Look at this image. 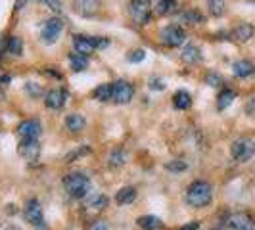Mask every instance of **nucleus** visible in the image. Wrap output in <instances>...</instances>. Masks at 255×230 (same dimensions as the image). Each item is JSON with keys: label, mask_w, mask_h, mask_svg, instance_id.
<instances>
[{"label": "nucleus", "mask_w": 255, "mask_h": 230, "mask_svg": "<svg viewBox=\"0 0 255 230\" xmlns=\"http://www.w3.org/2000/svg\"><path fill=\"white\" fill-rule=\"evenodd\" d=\"M136 225H138L142 230H159L163 227L161 219L153 217V215H142V217L136 219Z\"/></svg>", "instance_id": "17"}, {"label": "nucleus", "mask_w": 255, "mask_h": 230, "mask_svg": "<svg viewBox=\"0 0 255 230\" xmlns=\"http://www.w3.org/2000/svg\"><path fill=\"white\" fill-rule=\"evenodd\" d=\"M165 169L171 171V173H182V171L188 169V163H186L184 159H173V161L165 163Z\"/></svg>", "instance_id": "31"}, {"label": "nucleus", "mask_w": 255, "mask_h": 230, "mask_svg": "<svg viewBox=\"0 0 255 230\" xmlns=\"http://www.w3.org/2000/svg\"><path fill=\"white\" fill-rule=\"evenodd\" d=\"M17 152L25 161H37L40 155V144L37 138H23L17 146Z\"/></svg>", "instance_id": "9"}, {"label": "nucleus", "mask_w": 255, "mask_h": 230, "mask_svg": "<svg viewBox=\"0 0 255 230\" xmlns=\"http://www.w3.org/2000/svg\"><path fill=\"white\" fill-rule=\"evenodd\" d=\"M150 89L161 90L163 89V81H161V79H150Z\"/></svg>", "instance_id": "37"}, {"label": "nucleus", "mask_w": 255, "mask_h": 230, "mask_svg": "<svg viewBox=\"0 0 255 230\" xmlns=\"http://www.w3.org/2000/svg\"><path fill=\"white\" fill-rule=\"evenodd\" d=\"M180 58H182V62H186V64H198V62L202 60V50H200L196 44H186V46L182 48Z\"/></svg>", "instance_id": "16"}, {"label": "nucleus", "mask_w": 255, "mask_h": 230, "mask_svg": "<svg viewBox=\"0 0 255 230\" xmlns=\"http://www.w3.org/2000/svg\"><path fill=\"white\" fill-rule=\"evenodd\" d=\"M246 110H248V114L255 115V98H252V100H250V104H248V108H246Z\"/></svg>", "instance_id": "39"}, {"label": "nucleus", "mask_w": 255, "mask_h": 230, "mask_svg": "<svg viewBox=\"0 0 255 230\" xmlns=\"http://www.w3.org/2000/svg\"><path fill=\"white\" fill-rule=\"evenodd\" d=\"M6 50L12 56H21L23 54V42L19 37H10L8 38V44H6Z\"/></svg>", "instance_id": "28"}, {"label": "nucleus", "mask_w": 255, "mask_h": 230, "mask_svg": "<svg viewBox=\"0 0 255 230\" xmlns=\"http://www.w3.org/2000/svg\"><path fill=\"white\" fill-rule=\"evenodd\" d=\"M225 0H207V8H209V12L211 15H215V17H221L223 13H225Z\"/></svg>", "instance_id": "30"}, {"label": "nucleus", "mask_w": 255, "mask_h": 230, "mask_svg": "<svg viewBox=\"0 0 255 230\" xmlns=\"http://www.w3.org/2000/svg\"><path fill=\"white\" fill-rule=\"evenodd\" d=\"M62 31H64V21H62L60 17H50V19L44 23L42 31H40V38H42L44 44H54V42L58 40Z\"/></svg>", "instance_id": "6"}, {"label": "nucleus", "mask_w": 255, "mask_h": 230, "mask_svg": "<svg viewBox=\"0 0 255 230\" xmlns=\"http://www.w3.org/2000/svg\"><path fill=\"white\" fill-rule=\"evenodd\" d=\"M85 125H87V121L81 114H71L65 117V127L73 130V132H81L85 128Z\"/></svg>", "instance_id": "19"}, {"label": "nucleus", "mask_w": 255, "mask_h": 230, "mask_svg": "<svg viewBox=\"0 0 255 230\" xmlns=\"http://www.w3.org/2000/svg\"><path fill=\"white\" fill-rule=\"evenodd\" d=\"M108 196H104V194H90L87 196V207L89 209H94V211H102L108 207Z\"/></svg>", "instance_id": "18"}, {"label": "nucleus", "mask_w": 255, "mask_h": 230, "mask_svg": "<svg viewBox=\"0 0 255 230\" xmlns=\"http://www.w3.org/2000/svg\"><path fill=\"white\" fill-rule=\"evenodd\" d=\"M230 153L236 161H250L252 157L255 155V142L252 138H238V140L232 142L230 146Z\"/></svg>", "instance_id": "4"}, {"label": "nucleus", "mask_w": 255, "mask_h": 230, "mask_svg": "<svg viewBox=\"0 0 255 230\" xmlns=\"http://www.w3.org/2000/svg\"><path fill=\"white\" fill-rule=\"evenodd\" d=\"M227 227L229 230H255V219L246 211H236L229 217Z\"/></svg>", "instance_id": "8"}, {"label": "nucleus", "mask_w": 255, "mask_h": 230, "mask_svg": "<svg viewBox=\"0 0 255 230\" xmlns=\"http://www.w3.org/2000/svg\"><path fill=\"white\" fill-rule=\"evenodd\" d=\"M159 37L163 40V44L171 46V48H177V46H182V42L186 40V33L184 29L179 25H169L165 29H161Z\"/></svg>", "instance_id": "7"}, {"label": "nucleus", "mask_w": 255, "mask_h": 230, "mask_svg": "<svg viewBox=\"0 0 255 230\" xmlns=\"http://www.w3.org/2000/svg\"><path fill=\"white\" fill-rule=\"evenodd\" d=\"M198 229H200V223L198 221H192L190 225H186V227H182L179 230H198Z\"/></svg>", "instance_id": "38"}, {"label": "nucleus", "mask_w": 255, "mask_h": 230, "mask_svg": "<svg viewBox=\"0 0 255 230\" xmlns=\"http://www.w3.org/2000/svg\"><path fill=\"white\" fill-rule=\"evenodd\" d=\"M64 188L71 198L83 200V198L89 196V192H90V179L85 173H81V171L69 173L64 179Z\"/></svg>", "instance_id": "2"}, {"label": "nucleus", "mask_w": 255, "mask_h": 230, "mask_svg": "<svg viewBox=\"0 0 255 230\" xmlns=\"http://www.w3.org/2000/svg\"><path fill=\"white\" fill-rule=\"evenodd\" d=\"M173 106L177 108V110H188L192 106V96L186 92V90H177L175 92V96H173Z\"/></svg>", "instance_id": "20"}, {"label": "nucleus", "mask_w": 255, "mask_h": 230, "mask_svg": "<svg viewBox=\"0 0 255 230\" xmlns=\"http://www.w3.org/2000/svg\"><path fill=\"white\" fill-rule=\"evenodd\" d=\"M150 12H152L150 0H130V4H128V13H130V17H132L136 23H140V25H144V23L148 21Z\"/></svg>", "instance_id": "5"}, {"label": "nucleus", "mask_w": 255, "mask_h": 230, "mask_svg": "<svg viewBox=\"0 0 255 230\" xmlns=\"http://www.w3.org/2000/svg\"><path fill=\"white\" fill-rule=\"evenodd\" d=\"M65 100H67V94H65V90L62 89H52L46 92V96H44V104H46V108H50V110H62L65 106Z\"/></svg>", "instance_id": "14"}, {"label": "nucleus", "mask_w": 255, "mask_h": 230, "mask_svg": "<svg viewBox=\"0 0 255 230\" xmlns=\"http://www.w3.org/2000/svg\"><path fill=\"white\" fill-rule=\"evenodd\" d=\"M17 132L21 138H38L40 132H42V127H40V121L38 119H25L19 123L17 127Z\"/></svg>", "instance_id": "12"}, {"label": "nucleus", "mask_w": 255, "mask_h": 230, "mask_svg": "<svg viewBox=\"0 0 255 230\" xmlns=\"http://www.w3.org/2000/svg\"><path fill=\"white\" fill-rule=\"evenodd\" d=\"M69 64H71V69L73 71H85L87 65H89V58L83 56V54H69Z\"/></svg>", "instance_id": "25"}, {"label": "nucleus", "mask_w": 255, "mask_h": 230, "mask_svg": "<svg viewBox=\"0 0 255 230\" xmlns=\"http://www.w3.org/2000/svg\"><path fill=\"white\" fill-rule=\"evenodd\" d=\"M134 198H136V188H132V186H125V188H121V190L117 192L115 202H117L119 205H127V204H132V202H134Z\"/></svg>", "instance_id": "22"}, {"label": "nucleus", "mask_w": 255, "mask_h": 230, "mask_svg": "<svg viewBox=\"0 0 255 230\" xmlns=\"http://www.w3.org/2000/svg\"><path fill=\"white\" fill-rule=\"evenodd\" d=\"M134 90L128 85L127 81H117L114 83V100L117 104H128L132 100Z\"/></svg>", "instance_id": "13"}, {"label": "nucleus", "mask_w": 255, "mask_h": 230, "mask_svg": "<svg viewBox=\"0 0 255 230\" xmlns=\"http://www.w3.org/2000/svg\"><path fill=\"white\" fill-rule=\"evenodd\" d=\"M94 98L98 102H108V100H114V85H100L94 89Z\"/></svg>", "instance_id": "24"}, {"label": "nucleus", "mask_w": 255, "mask_h": 230, "mask_svg": "<svg viewBox=\"0 0 255 230\" xmlns=\"http://www.w3.org/2000/svg\"><path fill=\"white\" fill-rule=\"evenodd\" d=\"M40 2H44L52 12H56V13L62 12V0H40Z\"/></svg>", "instance_id": "33"}, {"label": "nucleus", "mask_w": 255, "mask_h": 230, "mask_svg": "<svg viewBox=\"0 0 255 230\" xmlns=\"http://www.w3.org/2000/svg\"><path fill=\"white\" fill-rule=\"evenodd\" d=\"M2 100H4V92L0 90V102H2Z\"/></svg>", "instance_id": "40"}, {"label": "nucleus", "mask_w": 255, "mask_h": 230, "mask_svg": "<svg viewBox=\"0 0 255 230\" xmlns=\"http://www.w3.org/2000/svg\"><path fill=\"white\" fill-rule=\"evenodd\" d=\"M106 46H110V40L104 37H75L73 38V48L77 54L89 56L94 50H102Z\"/></svg>", "instance_id": "3"}, {"label": "nucleus", "mask_w": 255, "mask_h": 230, "mask_svg": "<svg viewBox=\"0 0 255 230\" xmlns=\"http://www.w3.org/2000/svg\"><path fill=\"white\" fill-rule=\"evenodd\" d=\"M184 200L194 209H202V207L211 204V200H213V186L207 180H194L190 186L186 188Z\"/></svg>", "instance_id": "1"}, {"label": "nucleus", "mask_w": 255, "mask_h": 230, "mask_svg": "<svg viewBox=\"0 0 255 230\" xmlns=\"http://www.w3.org/2000/svg\"><path fill=\"white\" fill-rule=\"evenodd\" d=\"M205 83H207L209 87H219L223 81H221V77H219L217 73H209V75L205 77Z\"/></svg>", "instance_id": "34"}, {"label": "nucleus", "mask_w": 255, "mask_h": 230, "mask_svg": "<svg viewBox=\"0 0 255 230\" xmlns=\"http://www.w3.org/2000/svg\"><path fill=\"white\" fill-rule=\"evenodd\" d=\"M232 73L238 79H248L255 73V65L250 60H238V62L232 64Z\"/></svg>", "instance_id": "15"}, {"label": "nucleus", "mask_w": 255, "mask_h": 230, "mask_svg": "<svg viewBox=\"0 0 255 230\" xmlns=\"http://www.w3.org/2000/svg\"><path fill=\"white\" fill-rule=\"evenodd\" d=\"M110 229V225L106 223V221H94L92 225H90L89 230H108Z\"/></svg>", "instance_id": "36"}, {"label": "nucleus", "mask_w": 255, "mask_h": 230, "mask_svg": "<svg viewBox=\"0 0 255 230\" xmlns=\"http://www.w3.org/2000/svg\"><path fill=\"white\" fill-rule=\"evenodd\" d=\"M234 98H236V92H234V90H230V89H225L221 94H219L217 108L219 110H227L230 104L234 102Z\"/></svg>", "instance_id": "26"}, {"label": "nucleus", "mask_w": 255, "mask_h": 230, "mask_svg": "<svg viewBox=\"0 0 255 230\" xmlns=\"http://www.w3.org/2000/svg\"><path fill=\"white\" fill-rule=\"evenodd\" d=\"M25 219L35 227V229H42L44 217H42V209H40L38 200H29L25 204Z\"/></svg>", "instance_id": "10"}, {"label": "nucleus", "mask_w": 255, "mask_h": 230, "mask_svg": "<svg viewBox=\"0 0 255 230\" xmlns=\"http://www.w3.org/2000/svg\"><path fill=\"white\" fill-rule=\"evenodd\" d=\"M155 12L159 15H171L177 12V2L175 0H159L155 6Z\"/></svg>", "instance_id": "27"}, {"label": "nucleus", "mask_w": 255, "mask_h": 230, "mask_svg": "<svg viewBox=\"0 0 255 230\" xmlns=\"http://www.w3.org/2000/svg\"><path fill=\"white\" fill-rule=\"evenodd\" d=\"M146 58V52L142 50V48H138V50H132V52H128V56H127V60L130 62V64H140L142 60Z\"/></svg>", "instance_id": "32"}, {"label": "nucleus", "mask_w": 255, "mask_h": 230, "mask_svg": "<svg viewBox=\"0 0 255 230\" xmlns=\"http://www.w3.org/2000/svg\"><path fill=\"white\" fill-rule=\"evenodd\" d=\"M25 90L29 92V94H31V96H35V98H37V96H40V92H42L37 83H27V85H25Z\"/></svg>", "instance_id": "35"}, {"label": "nucleus", "mask_w": 255, "mask_h": 230, "mask_svg": "<svg viewBox=\"0 0 255 230\" xmlns=\"http://www.w3.org/2000/svg\"><path fill=\"white\" fill-rule=\"evenodd\" d=\"M254 33H255L254 25H250V23H240V25L232 31V37L236 38V40H240V42H246V40H250V38L254 37Z\"/></svg>", "instance_id": "21"}, {"label": "nucleus", "mask_w": 255, "mask_h": 230, "mask_svg": "<svg viewBox=\"0 0 255 230\" xmlns=\"http://www.w3.org/2000/svg\"><path fill=\"white\" fill-rule=\"evenodd\" d=\"M125 159H127V152L123 148H115L114 152L110 153V157H108V165L112 167V169L123 167L125 165Z\"/></svg>", "instance_id": "23"}, {"label": "nucleus", "mask_w": 255, "mask_h": 230, "mask_svg": "<svg viewBox=\"0 0 255 230\" xmlns=\"http://www.w3.org/2000/svg\"><path fill=\"white\" fill-rule=\"evenodd\" d=\"M180 21L184 23H190V25H196V23H204V15L198 12V10H188L180 15Z\"/></svg>", "instance_id": "29"}, {"label": "nucleus", "mask_w": 255, "mask_h": 230, "mask_svg": "<svg viewBox=\"0 0 255 230\" xmlns=\"http://www.w3.org/2000/svg\"><path fill=\"white\" fill-rule=\"evenodd\" d=\"M73 10L81 17H92L100 10V0H73Z\"/></svg>", "instance_id": "11"}]
</instances>
